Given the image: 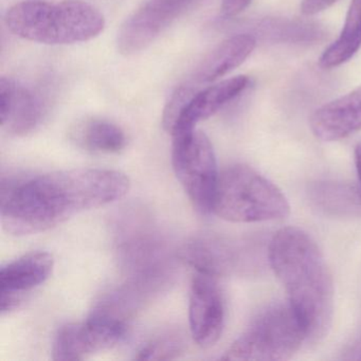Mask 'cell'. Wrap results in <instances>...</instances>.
<instances>
[{"instance_id":"30bf717a","label":"cell","mask_w":361,"mask_h":361,"mask_svg":"<svg viewBox=\"0 0 361 361\" xmlns=\"http://www.w3.org/2000/svg\"><path fill=\"white\" fill-rule=\"evenodd\" d=\"M54 266V257L45 251L28 253L3 266L0 269L1 314L16 310L27 293L49 278Z\"/></svg>"},{"instance_id":"e0dca14e","label":"cell","mask_w":361,"mask_h":361,"mask_svg":"<svg viewBox=\"0 0 361 361\" xmlns=\"http://www.w3.org/2000/svg\"><path fill=\"white\" fill-rule=\"evenodd\" d=\"M181 257L197 272L216 276L226 274L231 267L232 257L226 245L210 238H197L187 245Z\"/></svg>"},{"instance_id":"4fadbf2b","label":"cell","mask_w":361,"mask_h":361,"mask_svg":"<svg viewBox=\"0 0 361 361\" xmlns=\"http://www.w3.org/2000/svg\"><path fill=\"white\" fill-rule=\"evenodd\" d=\"M249 82L250 80L246 75H238L200 90L188 103L169 134L174 136L195 130L198 122L212 117L219 109L243 94L248 88Z\"/></svg>"},{"instance_id":"9a60e30c","label":"cell","mask_w":361,"mask_h":361,"mask_svg":"<svg viewBox=\"0 0 361 361\" xmlns=\"http://www.w3.org/2000/svg\"><path fill=\"white\" fill-rule=\"evenodd\" d=\"M71 138L78 147L92 153H119L126 145L123 130L113 122L87 119L75 124Z\"/></svg>"},{"instance_id":"6da1fadb","label":"cell","mask_w":361,"mask_h":361,"mask_svg":"<svg viewBox=\"0 0 361 361\" xmlns=\"http://www.w3.org/2000/svg\"><path fill=\"white\" fill-rule=\"evenodd\" d=\"M123 173L73 169L1 183V224L12 235L39 233L128 194Z\"/></svg>"},{"instance_id":"7a4b0ae2","label":"cell","mask_w":361,"mask_h":361,"mask_svg":"<svg viewBox=\"0 0 361 361\" xmlns=\"http://www.w3.org/2000/svg\"><path fill=\"white\" fill-rule=\"evenodd\" d=\"M268 257L306 340L320 341L331 329L335 289L318 245L300 228H283L270 240Z\"/></svg>"},{"instance_id":"5b68a950","label":"cell","mask_w":361,"mask_h":361,"mask_svg":"<svg viewBox=\"0 0 361 361\" xmlns=\"http://www.w3.org/2000/svg\"><path fill=\"white\" fill-rule=\"evenodd\" d=\"M305 340L303 327L289 303L272 304L251 321L221 359L288 360Z\"/></svg>"},{"instance_id":"ba28073f","label":"cell","mask_w":361,"mask_h":361,"mask_svg":"<svg viewBox=\"0 0 361 361\" xmlns=\"http://www.w3.org/2000/svg\"><path fill=\"white\" fill-rule=\"evenodd\" d=\"M198 0H145L120 28L117 47L123 56L138 54L151 45Z\"/></svg>"},{"instance_id":"2e32d148","label":"cell","mask_w":361,"mask_h":361,"mask_svg":"<svg viewBox=\"0 0 361 361\" xmlns=\"http://www.w3.org/2000/svg\"><path fill=\"white\" fill-rule=\"evenodd\" d=\"M361 48V0H352L343 28L338 39L319 59L323 69H333L345 64Z\"/></svg>"},{"instance_id":"ac0fdd59","label":"cell","mask_w":361,"mask_h":361,"mask_svg":"<svg viewBox=\"0 0 361 361\" xmlns=\"http://www.w3.org/2000/svg\"><path fill=\"white\" fill-rule=\"evenodd\" d=\"M183 343L175 337H164L154 340L145 346L136 359L138 360H166L178 356Z\"/></svg>"},{"instance_id":"8992f818","label":"cell","mask_w":361,"mask_h":361,"mask_svg":"<svg viewBox=\"0 0 361 361\" xmlns=\"http://www.w3.org/2000/svg\"><path fill=\"white\" fill-rule=\"evenodd\" d=\"M172 137V166L177 179L200 213H212L219 173L210 140L195 130Z\"/></svg>"},{"instance_id":"5bb4252c","label":"cell","mask_w":361,"mask_h":361,"mask_svg":"<svg viewBox=\"0 0 361 361\" xmlns=\"http://www.w3.org/2000/svg\"><path fill=\"white\" fill-rule=\"evenodd\" d=\"M255 47L257 37L250 33H238L228 37L204 59L192 80L198 85L216 81L240 67Z\"/></svg>"},{"instance_id":"8fae6325","label":"cell","mask_w":361,"mask_h":361,"mask_svg":"<svg viewBox=\"0 0 361 361\" xmlns=\"http://www.w3.org/2000/svg\"><path fill=\"white\" fill-rule=\"evenodd\" d=\"M45 100L31 88L10 78L0 79V122L11 134L25 136L45 118Z\"/></svg>"},{"instance_id":"d6986e66","label":"cell","mask_w":361,"mask_h":361,"mask_svg":"<svg viewBox=\"0 0 361 361\" xmlns=\"http://www.w3.org/2000/svg\"><path fill=\"white\" fill-rule=\"evenodd\" d=\"M338 0H301V12L305 16H314L335 5Z\"/></svg>"},{"instance_id":"9c48e42d","label":"cell","mask_w":361,"mask_h":361,"mask_svg":"<svg viewBox=\"0 0 361 361\" xmlns=\"http://www.w3.org/2000/svg\"><path fill=\"white\" fill-rule=\"evenodd\" d=\"M190 329L194 341L202 346L214 345L225 325V305L216 278L197 272L190 288Z\"/></svg>"},{"instance_id":"44dd1931","label":"cell","mask_w":361,"mask_h":361,"mask_svg":"<svg viewBox=\"0 0 361 361\" xmlns=\"http://www.w3.org/2000/svg\"><path fill=\"white\" fill-rule=\"evenodd\" d=\"M355 166H356L357 175H358L359 183L361 185V142L357 145L354 152Z\"/></svg>"},{"instance_id":"52a82bcc","label":"cell","mask_w":361,"mask_h":361,"mask_svg":"<svg viewBox=\"0 0 361 361\" xmlns=\"http://www.w3.org/2000/svg\"><path fill=\"white\" fill-rule=\"evenodd\" d=\"M128 331L126 320L97 306L81 323H68L54 337V360L77 361L99 350L113 348Z\"/></svg>"},{"instance_id":"7c38bea8","label":"cell","mask_w":361,"mask_h":361,"mask_svg":"<svg viewBox=\"0 0 361 361\" xmlns=\"http://www.w3.org/2000/svg\"><path fill=\"white\" fill-rule=\"evenodd\" d=\"M310 130L319 140H341L361 130V86L314 111Z\"/></svg>"},{"instance_id":"277c9868","label":"cell","mask_w":361,"mask_h":361,"mask_svg":"<svg viewBox=\"0 0 361 361\" xmlns=\"http://www.w3.org/2000/svg\"><path fill=\"white\" fill-rule=\"evenodd\" d=\"M212 213L230 223H261L285 219L290 206L263 175L245 164H234L219 173Z\"/></svg>"},{"instance_id":"ffe728a7","label":"cell","mask_w":361,"mask_h":361,"mask_svg":"<svg viewBox=\"0 0 361 361\" xmlns=\"http://www.w3.org/2000/svg\"><path fill=\"white\" fill-rule=\"evenodd\" d=\"M252 0H221V11L226 18H234L250 6Z\"/></svg>"},{"instance_id":"3957f363","label":"cell","mask_w":361,"mask_h":361,"mask_svg":"<svg viewBox=\"0 0 361 361\" xmlns=\"http://www.w3.org/2000/svg\"><path fill=\"white\" fill-rule=\"evenodd\" d=\"M16 37L46 45H69L90 41L105 27L103 14L81 0L49 4L39 0L13 6L6 16Z\"/></svg>"}]
</instances>
